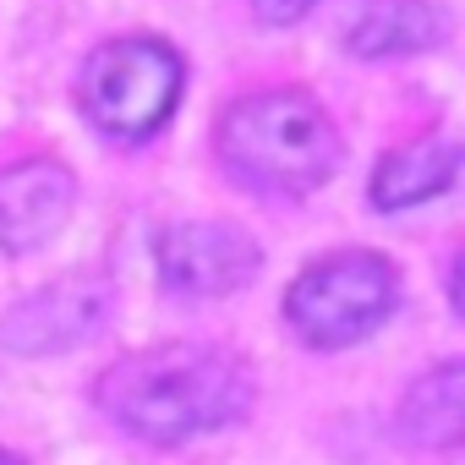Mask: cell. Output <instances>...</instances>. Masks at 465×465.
<instances>
[{"instance_id":"6da1fadb","label":"cell","mask_w":465,"mask_h":465,"mask_svg":"<svg viewBox=\"0 0 465 465\" xmlns=\"http://www.w3.org/2000/svg\"><path fill=\"white\" fill-rule=\"evenodd\" d=\"M99 405L148 443L213 432L252 405V378L213 345H159L115 361L99 378Z\"/></svg>"},{"instance_id":"7a4b0ae2","label":"cell","mask_w":465,"mask_h":465,"mask_svg":"<svg viewBox=\"0 0 465 465\" xmlns=\"http://www.w3.org/2000/svg\"><path fill=\"white\" fill-rule=\"evenodd\" d=\"M219 159L247 186L302 197L334 175L340 137H334V121L307 94H258L224 115Z\"/></svg>"},{"instance_id":"3957f363","label":"cell","mask_w":465,"mask_h":465,"mask_svg":"<svg viewBox=\"0 0 465 465\" xmlns=\"http://www.w3.org/2000/svg\"><path fill=\"white\" fill-rule=\"evenodd\" d=\"M400 280L394 263L378 252H334L302 269V280L285 291V318L307 345H356L394 312Z\"/></svg>"},{"instance_id":"277c9868","label":"cell","mask_w":465,"mask_h":465,"mask_svg":"<svg viewBox=\"0 0 465 465\" xmlns=\"http://www.w3.org/2000/svg\"><path fill=\"white\" fill-rule=\"evenodd\" d=\"M77 99L110 137H148L170 121L181 99V61L159 39H121L88 55Z\"/></svg>"},{"instance_id":"5b68a950","label":"cell","mask_w":465,"mask_h":465,"mask_svg":"<svg viewBox=\"0 0 465 465\" xmlns=\"http://www.w3.org/2000/svg\"><path fill=\"white\" fill-rule=\"evenodd\" d=\"M258 247L236 224H170L159 236V274L181 296H230L258 274Z\"/></svg>"},{"instance_id":"8992f818","label":"cell","mask_w":465,"mask_h":465,"mask_svg":"<svg viewBox=\"0 0 465 465\" xmlns=\"http://www.w3.org/2000/svg\"><path fill=\"white\" fill-rule=\"evenodd\" d=\"M104 307H110V291L99 280H61V285L17 302L6 312V323H0V334H6L12 351H28V356L66 351V345H77L99 329Z\"/></svg>"},{"instance_id":"52a82bcc","label":"cell","mask_w":465,"mask_h":465,"mask_svg":"<svg viewBox=\"0 0 465 465\" xmlns=\"http://www.w3.org/2000/svg\"><path fill=\"white\" fill-rule=\"evenodd\" d=\"M72 175L50 159H28L0 170V247L6 252H28L39 242H50L72 213Z\"/></svg>"},{"instance_id":"ba28073f","label":"cell","mask_w":465,"mask_h":465,"mask_svg":"<svg viewBox=\"0 0 465 465\" xmlns=\"http://www.w3.org/2000/svg\"><path fill=\"white\" fill-rule=\"evenodd\" d=\"M454 170H460V153H454L449 137H427V143L394 148V153L372 170V203H378V208L427 203V197H438V192L454 186Z\"/></svg>"},{"instance_id":"9c48e42d","label":"cell","mask_w":465,"mask_h":465,"mask_svg":"<svg viewBox=\"0 0 465 465\" xmlns=\"http://www.w3.org/2000/svg\"><path fill=\"white\" fill-rule=\"evenodd\" d=\"M443 39V12L432 0H372L351 28V50L367 61L383 55H416Z\"/></svg>"},{"instance_id":"30bf717a","label":"cell","mask_w":465,"mask_h":465,"mask_svg":"<svg viewBox=\"0 0 465 465\" xmlns=\"http://www.w3.org/2000/svg\"><path fill=\"white\" fill-rule=\"evenodd\" d=\"M405 438L421 449L449 454L460 443V421H465V372L460 361H438L411 394H405Z\"/></svg>"},{"instance_id":"8fae6325","label":"cell","mask_w":465,"mask_h":465,"mask_svg":"<svg viewBox=\"0 0 465 465\" xmlns=\"http://www.w3.org/2000/svg\"><path fill=\"white\" fill-rule=\"evenodd\" d=\"M252 6H258L269 23H291V17H302L307 6H318V0H252Z\"/></svg>"},{"instance_id":"7c38bea8","label":"cell","mask_w":465,"mask_h":465,"mask_svg":"<svg viewBox=\"0 0 465 465\" xmlns=\"http://www.w3.org/2000/svg\"><path fill=\"white\" fill-rule=\"evenodd\" d=\"M0 465H23V460H17V454H6V449H0Z\"/></svg>"}]
</instances>
